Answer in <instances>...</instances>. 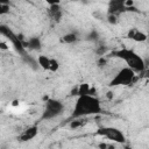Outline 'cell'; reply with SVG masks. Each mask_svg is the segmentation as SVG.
Instances as JSON below:
<instances>
[{"label": "cell", "instance_id": "obj_1", "mask_svg": "<svg viewBox=\"0 0 149 149\" xmlns=\"http://www.w3.org/2000/svg\"><path fill=\"white\" fill-rule=\"evenodd\" d=\"M99 113H101V102L94 94L78 95L73 107V118H84Z\"/></svg>", "mask_w": 149, "mask_h": 149}, {"label": "cell", "instance_id": "obj_2", "mask_svg": "<svg viewBox=\"0 0 149 149\" xmlns=\"http://www.w3.org/2000/svg\"><path fill=\"white\" fill-rule=\"evenodd\" d=\"M114 55L121 59L125 61V63L127 64L128 68H130L132 70H134L135 72H141L144 70L146 68V63L143 61V58L137 55L135 51L130 50V49H127V48H123L121 50H118L114 52Z\"/></svg>", "mask_w": 149, "mask_h": 149}, {"label": "cell", "instance_id": "obj_3", "mask_svg": "<svg viewBox=\"0 0 149 149\" xmlns=\"http://www.w3.org/2000/svg\"><path fill=\"white\" fill-rule=\"evenodd\" d=\"M136 80L135 71L132 70L128 66H125L118 71V73L114 76V78L109 81V86H127L133 84Z\"/></svg>", "mask_w": 149, "mask_h": 149}, {"label": "cell", "instance_id": "obj_4", "mask_svg": "<svg viewBox=\"0 0 149 149\" xmlns=\"http://www.w3.org/2000/svg\"><path fill=\"white\" fill-rule=\"evenodd\" d=\"M64 109V105L55 99H48L45 101V108L43 112V118L44 119H52L57 115H59Z\"/></svg>", "mask_w": 149, "mask_h": 149}, {"label": "cell", "instance_id": "obj_5", "mask_svg": "<svg viewBox=\"0 0 149 149\" xmlns=\"http://www.w3.org/2000/svg\"><path fill=\"white\" fill-rule=\"evenodd\" d=\"M97 134L111 140V141H114V142H118V143H123L126 141V137L123 135V133L118 129V128H114V127H101L97 130Z\"/></svg>", "mask_w": 149, "mask_h": 149}, {"label": "cell", "instance_id": "obj_6", "mask_svg": "<svg viewBox=\"0 0 149 149\" xmlns=\"http://www.w3.org/2000/svg\"><path fill=\"white\" fill-rule=\"evenodd\" d=\"M127 37L130 38V40H133V41H135V42H140V43L141 42H146L147 38H148V36H147L146 33H143V31H141V30H139L136 28H132L128 31Z\"/></svg>", "mask_w": 149, "mask_h": 149}, {"label": "cell", "instance_id": "obj_7", "mask_svg": "<svg viewBox=\"0 0 149 149\" xmlns=\"http://www.w3.org/2000/svg\"><path fill=\"white\" fill-rule=\"evenodd\" d=\"M37 133H38L37 127L36 126H30V127H28L27 129H24L22 132V134L20 135V140L23 141V142L24 141L33 140V139H35V136L37 135Z\"/></svg>", "mask_w": 149, "mask_h": 149}, {"label": "cell", "instance_id": "obj_8", "mask_svg": "<svg viewBox=\"0 0 149 149\" xmlns=\"http://www.w3.org/2000/svg\"><path fill=\"white\" fill-rule=\"evenodd\" d=\"M126 0H109V14H116L125 9Z\"/></svg>", "mask_w": 149, "mask_h": 149}, {"label": "cell", "instance_id": "obj_9", "mask_svg": "<svg viewBox=\"0 0 149 149\" xmlns=\"http://www.w3.org/2000/svg\"><path fill=\"white\" fill-rule=\"evenodd\" d=\"M37 63L38 65L43 69V70H49V66H50V58L45 55H40L37 57Z\"/></svg>", "mask_w": 149, "mask_h": 149}, {"label": "cell", "instance_id": "obj_10", "mask_svg": "<svg viewBox=\"0 0 149 149\" xmlns=\"http://www.w3.org/2000/svg\"><path fill=\"white\" fill-rule=\"evenodd\" d=\"M91 86L88 84H80L77 87V95H83V94H90Z\"/></svg>", "mask_w": 149, "mask_h": 149}, {"label": "cell", "instance_id": "obj_11", "mask_svg": "<svg viewBox=\"0 0 149 149\" xmlns=\"http://www.w3.org/2000/svg\"><path fill=\"white\" fill-rule=\"evenodd\" d=\"M63 41L68 44H71V43H74L77 41V35L74 33H68L63 36Z\"/></svg>", "mask_w": 149, "mask_h": 149}, {"label": "cell", "instance_id": "obj_12", "mask_svg": "<svg viewBox=\"0 0 149 149\" xmlns=\"http://www.w3.org/2000/svg\"><path fill=\"white\" fill-rule=\"evenodd\" d=\"M59 69V63L57 59L55 58H50V66H49V71L51 72H56Z\"/></svg>", "mask_w": 149, "mask_h": 149}, {"label": "cell", "instance_id": "obj_13", "mask_svg": "<svg viewBox=\"0 0 149 149\" xmlns=\"http://www.w3.org/2000/svg\"><path fill=\"white\" fill-rule=\"evenodd\" d=\"M9 5L8 3H0V16L1 15H6L9 13Z\"/></svg>", "mask_w": 149, "mask_h": 149}, {"label": "cell", "instance_id": "obj_14", "mask_svg": "<svg viewBox=\"0 0 149 149\" xmlns=\"http://www.w3.org/2000/svg\"><path fill=\"white\" fill-rule=\"evenodd\" d=\"M81 126H83V121L79 118L77 120H73V121L70 122V128H72V129H77V128H79Z\"/></svg>", "mask_w": 149, "mask_h": 149}, {"label": "cell", "instance_id": "obj_15", "mask_svg": "<svg viewBox=\"0 0 149 149\" xmlns=\"http://www.w3.org/2000/svg\"><path fill=\"white\" fill-rule=\"evenodd\" d=\"M108 21H109L111 23L115 24V23H116V16H115V14H109V15H108Z\"/></svg>", "mask_w": 149, "mask_h": 149}, {"label": "cell", "instance_id": "obj_16", "mask_svg": "<svg viewBox=\"0 0 149 149\" xmlns=\"http://www.w3.org/2000/svg\"><path fill=\"white\" fill-rule=\"evenodd\" d=\"M49 6H52V5H59L61 3V0H44Z\"/></svg>", "mask_w": 149, "mask_h": 149}, {"label": "cell", "instance_id": "obj_17", "mask_svg": "<svg viewBox=\"0 0 149 149\" xmlns=\"http://www.w3.org/2000/svg\"><path fill=\"white\" fill-rule=\"evenodd\" d=\"M113 95H114V94H113V92H112V91H108V92H107V94H106V97H107L109 100H111V99H113Z\"/></svg>", "mask_w": 149, "mask_h": 149}, {"label": "cell", "instance_id": "obj_18", "mask_svg": "<svg viewBox=\"0 0 149 149\" xmlns=\"http://www.w3.org/2000/svg\"><path fill=\"white\" fill-rule=\"evenodd\" d=\"M0 48H1V49H5V50H7V49H8V45H7L6 43H2V42H0Z\"/></svg>", "mask_w": 149, "mask_h": 149}, {"label": "cell", "instance_id": "obj_19", "mask_svg": "<svg viewBox=\"0 0 149 149\" xmlns=\"http://www.w3.org/2000/svg\"><path fill=\"white\" fill-rule=\"evenodd\" d=\"M19 105H20L19 100H14V101L12 102V106H14V107H16V106H19Z\"/></svg>", "mask_w": 149, "mask_h": 149}, {"label": "cell", "instance_id": "obj_20", "mask_svg": "<svg viewBox=\"0 0 149 149\" xmlns=\"http://www.w3.org/2000/svg\"><path fill=\"white\" fill-rule=\"evenodd\" d=\"M0 3H9V0H0Z\"/></svg>", "mask_w": 149, "mask_h": 149}, {"label": "cell", "instance_id": "obj_21", "mask_svg": "<svg viewBox=\"0 0 149 149\" xmlns=\"http://www.w3.org/2000/svg\"><path fill=\"white\" fill-rule=\"evenodd\" d=\"M48 99H49V97H48V95H44V97H43V101H47Z\"/></svg>", "mask_w": 149, "mask_h": 149}]
</instances>
